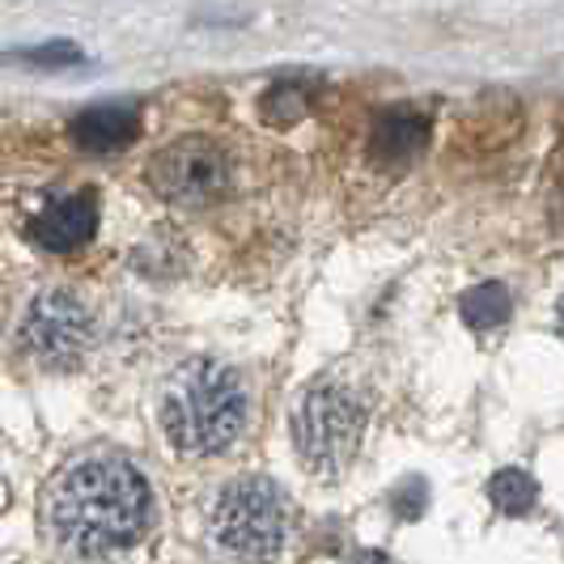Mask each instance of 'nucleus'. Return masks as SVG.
<instances>
[{
  "instance_id": "f257e3e1",
  "label": "nucleus",
  "mask_w": 564,
  "mask_h": 564,
  "mask_svg": "<svg viewBox=\"0 0 564 564\" xmlns=\"http://www.w3.org/2000/svg\"><path fill=\"white\" fill-rule=\"evenodd\" d=\"M153 497L144 476L123 458H89L64 471L47 492V527L73 552H115L144 535Z\"/></svg>"
},
{
  "instance_id": "f03ea898",
  "label": "nucleus",
  "mask_w": 564,
  "mask_h": 564,
  "mask_svg": "<svg viewBox=\"0 0 564 564\" xmlns=\"http://www.w3.org/2000/svg\"><path fill=\"white\" fill-rule=\"evenodd\" d=\"M247 424L242 378L221 361L196 357L170 373L162 395V429L183 454H221Z\"/></svg>"
},
{
  "instance_id": "7ed1b4c3",
  "label": "nucleus",
  "mask_w": 564,
  "mask_h": 564,
  "mask_svg": "<svg viewBox=\"0 0 564 564\" xmlns=\"http://www.w3.org/2000/svg\"><path fill=\"white\" fill-rule=\"evenodd\" d=\"M361 433H366V403L339 382L306 391L293 412V442L302 454V467L314 476H339L361 451Z\"/></svg>"
},
{
  "instance_id": "20e7f679",
  "label": "nucleus",
  "mask_w": 564,
  "mask_h": 564,
  "mask_svg": "<svg viewBox=\"0 0 564 564\" xmlns=\"http://www.w3.org/2000/svg\"><path fill=\"white\" fill-rule=\"evenodd\" d=\"M213 535L242 564H272L289 539V501L272 480H234L213 506Z\"/></svg>"
},
{
  "instance_id": "39448f33",
  "label": "nucleus",
  "mask_w": 564,
  "mask_h": 564,
  "mask_svg": "<svg viewBox=\"0 0 564 564\" xmlns=\"http://www.w3.org/2000/svg\"><path fill=\"white\" fill-rule=\"evenodd\" d=\"M149 187L166 204L178 208H204L213 199L226 196L229 187V158L217 141L204 137H183L153 153L149 162Z\"/></svg>"
},
{
  "instance_id": "423d86ee",
  "label": "nucleus",
  "mask_w": 564,
  "mask_h": 564,
  "mask_svg": "<svg viewBox=\"0 0 564 564\" xmlns=\"http://www.w3.org/2000/svg\"><path fill=\"white\" fill-rule=\"evenodd\" d=\"M89 336H94V318L82 297L68 289L39 293L22 314V348L47 369L77 366L89 348Z\"/></svg>"
},
{
  "instance_id": "0eeeda50",
  "label": "nucleus",
  "mask_w": 564,
  "mask_h": 564,
  "mask_svg": "<svg viewBox=\"0 0 564 564\" xmlns=\"http://www.w3.org/2000/svg\"><path fill=\"white\" fill-rule=\"evenodd\" d=\"M94 234H98V196L94 192L56 196L52 204H43V213L30 221V238L52 254L82 251Z\"/></svg>"
},
{
  "instance_id": "6e6552de",
  "label": "nucleus",
  "mask_w": 564,
  "mask_h": 564,
  "mask_svg": "<svg viewBox=\"0 0 564 564\" xmlns=\"http://www.w3.org/2000/svg\"><path fill=\"white\" fill-rule=\"evenodd\" d=\"M141 137V107L137 102H94L73 115L68 141L82 153H119Z\"/></svg>"
},
{
  "instance_id": "1a4fd4ad",
  "label": "nucleus",
  "mask_w": 564,
  "mask_h": 564,
  "mask_svg": "<svg viewBox=\"0 0 564 564\" xmlns=\"http://www.w3.org/2000/svg\"><path fill=\"white\" fill-rule=\"evenodd\" d=\"M424 137H429L424 111L399 102V107L378 115V123H373V132H369V158H373L378 166H408L424 149Z\"/></svg>"
},
{
  "instance_id": "9d476101",
  "label": "nucleus",
  "mask_w": 564,
  "mask_h": 564,
  "mask_svg": "<svg viewBox=\"0 0 564 564\" xmlns=\"http://www.w3.org/2000/svg\"><path fill=\"white\" fill-rule=\"evenodd\" d=\"M513 311V302H509V289L497 281L488 284H476V289H467L463 293V302H458V314L467 318V327H476V332H488V327H501Z\"/></svg>"
},
{
  "instance_id": "9b49d317",
  "label": "nucleus",
  "mask_w": 564,
  "mask_h": 564,
  "mask_svg": "<svg viewBox=\"0 0 564 564\" xmlns=\"http://www.w3.org/2000/svg\"><path fill=\"white\" fill-rule=\"evenodd\" d=\"M488 501L509 513V518H522V513H531L539 501V484L535 476H527V471H518V467H506V471H497L492 480H488Z\"/></svg>"
},
{
  "instance_id": "f8f14e48",
  "label": "nucleus",
  "mask_w": 564,
  "mask_h": 564,
  "mask_svg": "<svg viewBox=\"0 0 564 564\" xmlns=\"http://www.w3.org/2000/svg\"><path fill=\"white\" fill-rule=\"evenodd\" d=\"M311 85L302 82V77H289V82H276L263 98H259V111L268 123H276V128H289V123H297L302 115L311 111Z\"/></svg>"
},
{
  "instance_id": "ddd939ff",
  "label": "nucleus",
  "mask_w": 564,
  "mask_h": 564,
  "mask_svg": "<svg viewBox=\"0 0 564 564\" xmlns=\"http://www.w3.org/2000/svg\"><path fill=\"white\" fill-rule=\"evenodd\" d=\"M26 64H39V68H64L73 59H82V47H73L68 39H52V43H39V47H26V52H13Z\"/></svg>"
},
{
  "instance_id": "4468645a",
  "label": "nucleus",
  "mask_w": 564,
  "mask_h": 564,
  "mask_svg": "<svg viewBox=\"0 0 564 564\" xmlns=\"http://www.w3.org/2000/svg\"><path fill=\"white\" fill-rule=\"evenodd\" d=\"M424 506H429V484L424 480H403L391 492V509H395L399 522H416L424 513Z\"/></svg>"
},
{
  "instance_id": "2eb2a0df",
  "label": "nucleus",
  "mask_w": 564,
  "mask_h": 564,
  "mask_svg": "<svg viewBox=\"0 0 564 564\" xmlns=\"http://www.w3.org/2000/svg\"><path fill=\"white\" fill-rule=\"evenodd\" d=\"M348 564H395L387 552H373V547H366V552H352L348 556Z\"/></svg>"
},
{
  "instance_id": "dca6fc26",
  "label": "nucleus",
  "mask_w": 564,
  "mask_h": 564,
  "mask_svg": "<svg viewBox=\"0 0 564 564\" xmlns=\"http://www.w3.org/2000/svg\"><path fill=\"white\" fill-rule=\"evenodd\" d=\"M556 323H561V332H564V297L556 302Z\"/></svg>"
}]
</instances>
